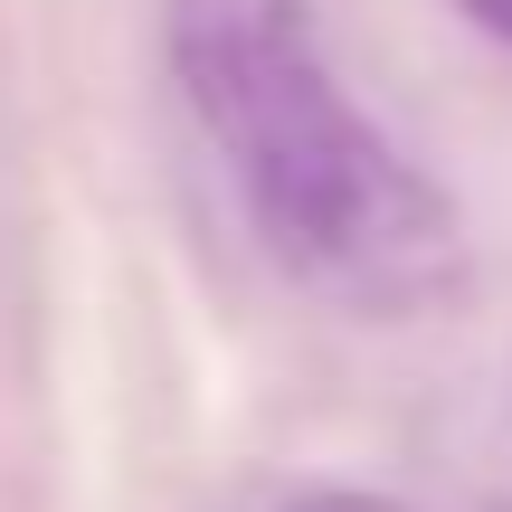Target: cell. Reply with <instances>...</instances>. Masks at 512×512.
Here are the masks:
<instances>
[{"label":"cell","mask_w":512,"mask_h":512,"mask_svg":"<svg viewBox=\"0 0 512 512\" xmlns=\"http://www.w3.org/2000/svg\"><path fill=\"white\" fill-rule=\"evenodd\" d=\"M162 57L247 228L351 323H418L465 285V219L342 95L313 0H162Z\"/></svg>","instance_id":"obj_1"},{"label":"cell","mask_w":512,"mask_h":512,"mask_svg":"<svg viewBox=\"0 0 512 512\" xmlns=\"http://www.w3.org/2000/svg\"><path fill=\"white\" fill-rule=\"evenodd\" d=\"M446 10H456L465 29H484L494 48H512V0H446Z\"/></svg>","instance_id":"obj_3"},{"label":"cell","mask_w":512,"mask_h":512,"mask_svg":"<svg viewBox=\"0 0 512 512\" xmlns=\"http://www.w3.org/2000/svg\"><path fill=\"white\" fill-rule=\"evenodd\" d=\"M275 512H408V503L361 494V484H323V494H294V503H275Z\"/></svg>","instance_id":"obj_2"}]
</instances>
